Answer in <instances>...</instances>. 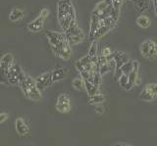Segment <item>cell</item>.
<instances>
[{"instance_id":"obj_12","label":"cell","mask_w":157,"mask_h":146,"mask_svg":"<svg viewBox=\"0 0 157 146\" xmlns=\"http://www.w3.org/2000/svg\"><path fill=\"white\" fill-rule=\"evenodd\" d=\"M52 73V82L60 81L65 79V77L68 74V69L67 68H57Z\"/></svg>"},{"instance_id":"obj_5","label":"cell","mask_w":157,"mask_h":146,"mask_svg":"<svg viewBox=\"0 0 157 146\" xmlns=\"http://www.w3.org/2000/svg\"><path fill=\"white\" fill-rule=\"evenodd\" d=\"M14 63V57L11 53H5L0 58V84L8 85V74Z\"/></svg>"},{"instance_id":"obj_1","label":"cell","mask_w":157,"mask_h":146,"mask_svg":"<svg viewBox=\"0 0 157 146\" xmlns=\"http://www.w3.org/2000/svg\"><path fill=\"white\" fill-rule=\"evenodd\" d=\"M57 17L63 32H66L71 23L76 20V11L71 0H59L57 2Z\"/></svg>"},{"instance_id":"obj_36","label":"cell","mask_w":157,"mask_h":146,"mask_svg":"<svg viewBox=\"0 0 157 146\" xmlns=\"http://www.w3.org/2000/svg\"><path fill=\"white\" fill-rule=\"evenodd\" d=\"M134 85H135V84H132V82H128L127 85L125 86V89H126V90H131Z\"/></svg>"},{"instance_id":"obj_11","label":"cell","mask_w":157,"mask_h":146,"mask_svg":"<svg viewBox=\"0 0 157 146\" xmlns=\"http://www.w3.org/2000/svg\"><path fill=\"white\" fill-rule=\"evenodd\" d=\"M113 57H114V60L116 62V69H120V68L125 64V63L130 61L129 56H127L126 54L122 52H113Z\"/></svg>"},{"instance_id":"obj_22","label":"cell","mask_w":157,"mask_h":146,"mask_svg":"<svg viewBox=\"0 0 157 146\" xmlns=\"http://www.w3.org/2000/svg\"><path fill=\"white\" fill-rule=\"evenodd\" d=\"M104 100H105V97H104V95H103V94H101V93H99V92H98V93H96V94H94V95L90 96V103L98 105V104H101L102 102H104Z\"/></svg>"},{"instance_id":"obj_26","label":"cell","mask_w":157,"mask_h":146,"mask_svg":"<svg viewBox=\"0 0 157 146\" xmlns=\"http://www.w3.org/2000/svg\"><path fill=\"white\" fill-rule=\"evenodd\" d=\"M118 81H119L120 86H122L123 88H125V86L127 85L128 82H129V77H128V75L123 74V75L119 77V80H118Z\"/></svg>"},{"instance_id":"obj_21","label":"cell","mask_w":157,"mask_h":146,"mask_svg":"<svg viewBox=\"0 0 157 146\" xmlns=\"http://www.w3.org/2000/svg\"><path fill=\"white\" fill-rule=\"evenodd\" d=\"M107 6L108 5L106 4V2L103 0V1L96 4V6L94 7V9H93V11H92V14H95V15H97V16H100L102 14V12L107 8Z\"/></svg>"},{"instance_id":"obj_18","label":"cell","mask_w":157,"mask_h":146,"mask_svg":"<svg viewBox=\"0 0 157 146\" xmlns=\"http://www.w3.org/2000/svg\"><path fill=\"white\" fill-rule=\"evenodd\" d=\"M136 24L142 28H146L150 26V19L147 17L146 15H140L139 18L136 19Z\"/></svg>"},{"instance_id":"obj_8","label":"cell","mask_w":157,"mask_h":146,"mask_svg":"<svg viewBox=\"0 0 157 146\" xmlns=\"http://www.w3.org/2000/svg\"><path fill=\"white\" fill-rule=\"evenodd\" d=\"M56 110L60 113H68L71 110V99L67 93H62L58 96Z\"/></svg>"},{"instance_id":"obj_32","label":"cell","mask_w":157,"mask_h":146,"mask_svg":"<svg viewBox=\"0 0 157 146\" xmlns=\"http://www.w3.org/2000/svg\"><path fill=\"white\" fill-rule=\"evenodd\" d=\"M94 110H95V112L97 114H103V113H104V108H103V107L101 105H99V104L95 106Z\"/></svg>"},{"instance_id":"obj_35","label":"cell","mask_w":157,"mask_h":146,"mask_svg":"<svg viewBox=\"0 0 157 146\" xmlns=\"http://www.w3.org/2000/svg\"><path fill=\"white\" fill-rule=\"evenodd\" d=\"M132 71L135 72H139V63L137 61H132Z\"/></svg>"},{"instance_id":"obj_27","label":"cell","mask_w":157,"mask_h":146,"mask_svg":"<svg viewBox=\"0 0 157 146\" xmlns=\"http://www.w3.org/2000/svg\"><path fill=\"white\" fill-rule=\"evenodd\" d=\"M101 77H102V76L100 75L99 71H96V72L94 73V75H93L92 81H91V82H93L94 84H96V85L99 86V84H101Z\"/></svg>"},{"instance_id":"obj_39","label":"cell","mask_w":157,"mask_h":146,"mask_svg":"<svg viewBox=\"0 0 157 146\" xmlns=\"http://www.w3.org/2000/svg\"><path fill=\"white\" fill-rule=\"evenodd\" d=\"M119 146H129V145H119Z\"/></svg>"},{"instance_id":"obj_6","label":"cell","mask_w":157,"mask_h":146,"mask_svg":"<svg viewBox=\"0 0 157 146\" xmlns=\"http://www.w3.org/2000/svg\"><path fill=\"white\" fill-rule=\"evenodd\" d=\"M49 14H50V12H49L48 9L43 8L42 10L39 12L38 16L36 19H33V20L28 25V30L32 32H40L44 27V23H45L46 19L48 18Z\"/></svg>"},{"instance_id":"obj_20","label":"cell","mask_w":157,"mask_h":146,"mask_svg":"<svg viewBox=\"0 0 157 146\" xmlns=\"http://www.w3.org/2000/svg\"><path fill=\"white\" fill-rule=\"evenodd\" d=\"M148 42H149V52L147 59L153 60L157 57V44L152 40H148Z\"/></svg>"},{"instance_id":"obj_34","label":"cell","mask_w":157,"mask_h":146,"mask_svg":"<svg viewBox=\"0 0 157 146\" xmlns=\"http://www.w3.org/2000/svg\"><path fill=\"white\" fill-rule=\"evenodd\" d=\"M123 75V72L121 70V68L120 69H116L115 70V77H116V80H119V77Z\"/></svg>"},{"instance_id":"obj_38","label":"cell","mask_w":157,"mask_h":146,"mask_svg":"<svg viewBox=\"0 0 157 146\" xmlns=\"http://www.w3.org/2000/svg\"><path fill=\"white\" fill-rule=\"evenodd\" d=\"M154 8H155V9H154V12H155V15L157 16V6H155Z\"/></svg>"},{"instance_id":"obj_2","label":"cell","mask_w":157,"mask_h":146,"mask_svg":"<svg viewBox=\"0 0 157 146\" xmlns=\"http://www.w3.org/2000/svg\"><path fill=\"white\" fill-rule=\"evenodd\" d=\"M19 84L24 95L28 99L33 101H39L41 99V91L36 87V80L33 77H31L29 76H25V77Z\"/></svg>"},{"instance_id":"obj_25","label":"cell","mask_w":157,"mask_h":146,"mask_svg":"<svg viewBox=\"0 0 157 146\" xmlns=\"http://www.w3.org/2000/svg\"><path fill=\"white\" fill-rule=\"evenodd\" d=\"M121 70L123 72V74L129 75L130 73L132 71V61H129V62L125 63V64L121 67Z\"/></svg>"},{"instance_id":"obj_23","label":"cell","mask_w":157,"mask_h":146,"mask_svg":"<svg viewBox=\"0 0 157 146\" xmlns=\"http://www.w3.org/2000/svg\"><path fill=\"white\" fill-rule=\"evenodd\" d=\"M155 96H156V95L150 93L149 91H147V90L144 88V90H142V91L140 92V98L141 100H144V101H152V100H154Z\"/></svg>"},{"instance_id":"obj_33","label":"cell","mask_w":157,"mask_h":146,"mask_svg":"<svg viewBox=\"0 0 157 146\" xmlns=\"http://www.w3.org/2000/svg\"><path fill=\"white\" fill-rule=\"evenodd\" d=\"M8 114L7 113H1L0 114V124H2L3 122H5L8 119Z\"/></svg>"},{"instance_id":"obj_3","label":"cell","mask_w":157,"mask_h":146,"mask_svg":"<svg viewBox=\"0 0 157 146\" xmlns=\"http://www.w3.org/2000/svg\"><path fill=\"white\" fill-rule=\"evenodd\" d=\"M64 33H65L67 42L71 46L78 44V43H81L85 39V33H83L81 28H78L77 20H74L71 23L70 27L68 28V30L66 32H64Z\"/></svg>"},{"instance_id":"obj_10","label":"cell","mask_w":157,"mask_h":146,"mask_svg":"<svg viewBox=\"0 0 157 146\" xmlns=\"http://www.w3.org/2000/svg\"><path fill=\"white\" fill-rule=\"evenodd\" d=\"M15 128H16V131L18 133V134L21 136L27 135L29 133V129L28 125L22 118H18L16 120V122H15Z\"/></svg>"},{"instance_id":"obj_7","label":"cell","mask_w":157,"mask_h":146,"mask_svg":"<svg viewBox=\"0 0 157 146\" xmlns=\"http://www.w3.org/2000/svg\"><path fill=\"white\" fill-rule=\"evenodd\" d=\"M24 72L20 65L14 63L8 74V85H16L21 82V80L25 77Z\"/></svg>"},{"instance_id":"obj_9","label":"cell","mask_w":157,"mask_h":146,"mask_svg":"<svg viewBox=\"0 0 157 146\" xmlns=\"http://www.w3.org/2000/svg\"><path fill=\"white\" fill-rule=\"evenodd\" d=\"M34 80H36V87L40 91H42L52 84V73L51 72L43 73L40 76H38Z\"/></svg>"},{"instance_id":"obj_30","label":"cell","mask_w":157,"mask_h":146,"mask_svg":"<svg viewBox=\"0 0 157 146\" xmlns=\"http://www.w3.org/2000/svg\"><path fill=\"white\" fill-rule=\"evenodd\" d=\"M109 71H111V69H110L109 65H108V63H107V64H104V65L99 66V73H100V75H101V76L105 75L106 73H108Z\"/></svg>"},{"instance_id":"obj_16","label":"cell","mask_w":157,"mask_h":146,"mask_svg":"<svg viewBox=\"0 0 157 146\" xmlns=\"http://www.w3.org/2000/svg\"><path fill=\"white\" fill-rule=\"evenodd\" d=\"M97 42L96 40H93L91 45L90 47V49H88V52H87V55L91 58V60L93 62H97V59H98V56H97V50H98V47H97Z\"/></svg>"},{"instance_id":"obj_31","label":"cell","mask_w":157,"mask_h":146,"mask_svg":"<svg viewBox=\"0 0 157 146\" xmlns=\"http://www.w3.org/2000/svg\"><path fill=\"white\" fill-rule=\"evenodd\" d=\"M112 50H111V48L110 47H107V46H105V47H103L102 48V50H101V56H104V57H108V56H110L111 54H112Z\"/></svg>"},{"instance_id":"obj_37","label":"cell","mask_w":157,"mask_h":146,"mask_svg":"<svg viewBox=\"0 0 157 146\" xmlns=\"http://www.w3.org/2000/svg\"><path fill=\"white\" fill-rule=\"evenodd\" d=\"M104 1L106 2V4H107V5H110V4H112L113 0H104Z\"/></svg>"},{"instance_id":"obj_28","label":"cell","mask_w":157,"mask_h":146,"mask_svg":"<svg viewBox=\"0 0 157 146\" xmlns=\"http://www.w3.org/2000/svg\"><path fill=\"white\" fill-rule=\"evenodd\" d=\"M144 88L152 94H154V95L157 94V84H147Z\"/></svg>"},{"instance_id":"obj_19","label":"cell","mask_w":157,"mask_h":146,"mask_svg":"<svg viewBox=\"0 0 157 146\" xmlns=\"http://www.w3.org/2000/svg\"><path fill=\"white\" fill-rule=\"evenodd\" d=\"M72 85H73L74 88L77 89V90H82L83 88H85V80H83V79L81 76H78L73 80Z\"/></svg>"},{"instance_id":"obj_24","label":"cell","mask_w":157,"mask_h":146,"mask_svg":"<svg viewBox=\"0 0 157 146\" xmlns=\"http://www.w3.org/2000/svg\"><path fill=\"white\" fill-rule=\"evenodd\" d=\"M140 50L141 55L144 58L148 57V52H149V42H148V40L144 41L141 43L140 47Z\"/></svg>"},{"instance_id":"obj_13","label":"cell","mask_w":157,"mask_h":146,"mask_svg":"<svg viewBox=\"0 0 157 146\" xmlns=\"http://www.w3.org/2000/svg\"><path fill=\"white\" fill-rule=\"evenodd\" d=\"M25 16V11L21 8H13L9 13V20L11 22H18Z\"/></svg>"},{"instance_id":"obj_15","label":"cell","mask_w":157,"mask_h":146,"mask_svg":"<svg viewBox=\"0 0 157 146\" xmlns=\"http://www.w3.org/2000/svg\"><path fill=\"white\" fill-rule=\"evenodd\" d=\"M85 88L90 96H92L98 93V85L94 84L93 82L90 80H85Z\"/></svg>"},{"instance_id":"obj_17","label":"cell","mask_w":157,"mask_h":146,"mask_svg":"<svg viewBox=\"0 0 157 146\" xmlns=\"http://www.w3.org/2000/svg\"><path fill=\"white\" fill-rule=\"evenodd\" d=\"M111 30L110 27H107V26H100L99 28H98V30L95 32V33L93 35L92 38L91 39L93 40H97L99 39V38H101L104 35H106V33L109 32Z\"/></svg>"},{"instance_id":"obj_29","label":"cell","mask_w":157,"mask_h":146,"mask_svg":"<svg viewBox=\"0 0 157 146\" xmlns=\"http://www.w3.org/2000/svg\"><path fill=\"white\" fill-rule=\"evenodd\" d=\"M128 77H129V82H132V84H136V81L137 80V77H139V76H137V73L135 72V71H132L129 75H128Z\"/></svg>"},{"instance_id":"obj_14","label":"cell","mask_w":157,"mask_h":146,"mask_svg":"<svg viewBox=\"0 0 157 146\" xmlns=\"http://www.w3.org/2000/svg\"><path fill=\"white\" fill-rule=\"evenodd\" d=\"M100 27V18L99 16L95 15V14L91 13V18H90V36L92 38L93 35L95 32L98 30V28Z\"/></svg>"},{"instance_id":"obj_4","label":"cell","mask_w":157,"mask_h":146,"mask_svg":"<svg viewBox=\"0 0 157 146\" xmlns=\"http://www.w3.org/2000/svg\"><path fill=\"white\" fill-rule=\"evenodd\" d=\"M45 36L48 39L49 45L51 47V50L54 54H57L59 50L63 47V45L67 42L65 33L59 32H53V31H47L45 32Z\"/></svg>"}]
</instances>
